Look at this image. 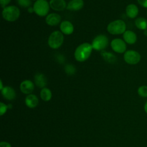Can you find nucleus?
<instances>
[{
    "instance_id": "nucleus-1",
    "label": "nucleus",
    "mask_w": 147,
    "mask_h": 147,
    "mask_svg": "<svg viewBox=\"0 0 147 147\" xmlns=\"http://www.w3.org/2000/svg\"><path fill=\"white\" fill-rule=\"evenodd\" d=\"M92 49V45L88 42L80 44L76 48L75 51L74 56L75 59L79 62L86 60L90 57Z\"/></svg>"
},
{
    "instance_id": "nucleus-2",
    "label": "nucleus",
    "mask_w": 147,
    "mask_h": 147,
    "mask_svg": "<svg viewBox=\"0 0 147 147\" xmlns=\"http://www.w3.org/2000/svg\"><path fill=\"white\" fill-rule=\"evenodd\" d=\"M20 10L15 6H9L3 8L2 11L3 18L10 22L15 21L20 16Z\"/></svg>"
},
{
    "instance_id": "nucleus-3",
    "label": "nucleus",
    "mask_w": 147,
    "mask_h": 147,
    "mask_svg": "<svg viewBox=\"0 0 147 147\" xmlns=\"http://www.w3.org/2000/svg\"><path fill=\"white\" fill-rule=\"evenodd\" d=\"M126 24L121 20H117L110 22L107 28V31L112 34H120L126 31Z\"/></svg>"
},
{
    "instance_id": "nucleus-4",
    "label": "nucleus",
    "mask_w": 147,
    "mask_h": 147,
    "mask_svg": "<svg viewBox=\"0 0 147 147\" xmlns=\"http://www.w3.org/2000/svg\"><path fill=\"white\" fill-rule=\"evenodd\" d=\"M64 37L60 31L52 32L48 38V45L53 49L59 48L63 44Z\"/></svg>"
},
{
    "instance_id": "nucleus-5",
    "label": "nucleus",
    "mask_w": 147,
    "mask_h": 147,
    "mask_svg": "<svg viewBox=\"0 0 147 147\" xmlns=\"http://www.w3.org/2000/svg\"><path fill=\"white\" fill-rule=\"evenodd\" d=\"M34 11L39 16H46L49 10V5L47 0H37L33 5Z\"/></svg>"
},
{
    "instance_id": "nucleus-6",
    "label": "nucleus",
    "mask_w": 147,
    "mask_h": 147,
    "mask_svg": "<svg viewBox=\"0 0 147 147\" xmlns=\"http://www.w3.org/2000/svg\"><path fill=\"white\" fill-rule=\"evenodd\" d=\"M109 44V40L107 36L103 34H100L94 38L92 42V48L96 51L104 49Z\"/></svg>"
},
{
    "instance_id": "nucleus-7",
    "label": "nucleus",
    "mask_w": 147,
    "mask_h": 147,
    "mask_svg": "<svg viewBox=\"0 0 147 147\" xmlns=\"http://www.w3.org/2000/svg\"><path fill=\"white\" fill-rule=\"evenodd\" d=\"M124 60L129 64H136L138 63L141 60L140 54L133 50H129L125 52L123 55Z\"/></svg>"
},
{
    "instance_id": "nucleus-8",
    "label": "nucleus",
    "mask_w": 147,
    "mask_h": 147,
    "mask_svg": "<svg viewBox=\"0 0 147 147\" xmlns=\"http://www.w3.org/2000/svg\"><path fill=\"white\" fill-rule=\"evenodd\" d=\"M111 47L113 50L119 53H122L125 52L126 45L123 40L120 38H115L111 42Z\"/></svg>"
},
{
    "instance_id": "nucleus-9",
    "label": "nucleus",
    "mask_w": 147,
    "mask_h": 147,
    "mask_svg": "<svg viewBox=\"0 0 147 147\" xmlns=\"http://www.w3.org/2000/svg\"><path fill=\"white\" fill-rule=\"evenodd\" d=\"M34 84L29 80L23 81L20 84V90L22 92L26 94H30L34 90Z\"/></svg>"
},
{
    "instance_id": "nucleus-10",
    "label": "nucleus",
    "mask_w": 147,
    "mask_h": 147,
    "mask_svg": "<svg viewBox=\"0 0 147 147\" xmlns=\"http://www.w3.org/2000/svg\"><path fill=\"white\" fill-rule=\"evenodd\" d=\"M49 5L52 9L56 11H62L67 7L64 0H51Z\"/></svg>"
},
{
    "instance_id": "nucleus-11",
    "label": "nucleus",
    "mask_w": 147,
    "mask_h": 147,
    "mask_svg": "<svg viewBox=\"0 0 147 147\" xmlns=\"http://www.w3.org/2000/svg\"><path fill=\"white\" fill-rule=\"evenodd\" d=\"M61 21V17L57 13H51L46 17L45 21L47 24L51 26H55L58 25Z\"/></svg>"
},
{
    "instance_id": "nucleus-12",
    "label": "nucleus",
    "mask_w": 147,
    "mask_h": 147,
    "mask_svg": "<svg viewBox=\"0 0 147 147\" xmlns=\"http://www.w3.org/2000/svg\"><path fill=\"white\" fill-rule=\"evenodd\" d=\"M1 93L3 96L7 100H13L16 98V94L15 90L9 86L4 87L1 90Z\"/></svg>"
},
{
    "instance_id": "nucleus-13",
    "label": "nucleus",
    "mask_w": 147,
    "mask_h": 147,
    "mask_svg": "<svg viewBox=\"0 0 147 147\" xmlns=\"http://www.w3.org/2000/svg\"><path fill=\"white\" fill-rule=\"evenodd\" d=\"M60 28L62 33L67 35L71 34L74 32V26L68 21H63L60 24Z\"/></svg>"
},
{
    "instance_id": "nucleus-14",
    "label": "nucleus",
    "mask_w": 147,
    "mask_h": 147,
    "mask_svg": "<svg viewBox=\"0 0 147 147\" xmlns=\"http://www.w3.org/2000/svg\"><path fill=\"white\" fill-rule=\"evenodd\" d=\"M124 41L129 44H133L136 42V34L131 30H126L123 34Z\"/></svg>"
},
{
    "instance_id": "nucleus-15",
    "label": "nucleus",
    "mask_w": 147,
    "mask_h": 147,
    "mask_svg": "<svg viewBox=\"0 0 147 147\" xmlns=\"http://www.w3.org/2000/svg\"><path fill=\"white\" fill-rule=\"evenodd\" d=\"M84 5L83 0H71L68 3L67 9L69 10H79L81 9Z\"/></svg>"
},
{
    "instance_id": "nucleus-16",
    "label": "nucleus",
    "mask_w": 147,
    "mask_h": 147,
    "mask_svg": "<svg viewBox=\"0 0 147 147\" xmlns=\"http://www.w3.org/2000/svg\"><path fill=\"white\" fill-rule=\"evenodd\" d=\"M38 103V99L35 95L29 94L25 98V104L29 108H34L36 107Z\"/></svg>"
},
{
    "instance_id": "nucleus-17",
    "label": "nucleus",
    "mask_w": 147,
    "mask_h": 147,
    "mask_svg": "<svg viewBox=\"0 0 147 147\" xmlns=\"http://www.w3.org/2000/svg\"><path fill=\"white\" fill-rule=\"evenodd\" d=\"M126 13L128 17L134 18L138 15V9L136 5L130 4L126 8Z\"/></svg>"
},
{
    "instance_id": "nucleus-18",
    "label": "nucleus",
    "mask_w": 147,
    "mask_h": 147,
    "mask_svg": "<svg viewBox=\"0 0 147 147\" xmlns=\"http://www.w3.org/2000/svg\"><path fill=\"white\" fill-rule=\"evenodd\" d=\"M34 82L40 88H44L47 83L46 77L44 74L40 73L35 75Z\"/></svg>"
},
{
    "instance_id": "nucleus-19",
    "label": "nucleus",
    "mask_w": 147,
    "mask_h": 147,
    "mask_svg": "<svg viewBox=\"0 0 147 147\" xmlns=\"http://www.w3.org/2000/svg\"><path fill=\"white\" fill-rule=\"evenodd\" d=\"M135 25L140 30H145L147 29V20L143 17L137 18L135 21Z\"/></svg>"
},
{
    "instance_id": "nucleus-20",
    "label": "nucleus",
    "mask_w": 147,
    "mask_h": 147,
    "mask_svg": "<svg viewBox=\"0 0 147 147\" xmlns=\"http://www.w3.org/2000/svg\"><path fill=\"white\" fill-rule=\"evenodd\" d=\"M40 97L44 101H49L52 98L51 91L48 88H43L40 91Z\"/></svg>"
},
{
    "instance_id": "nucleus-21",
    "label": "nucleus",
    "mask_w": 147,
    "mask_h": 147,
    "mask_svg": "<svg viewBox=\"0 0 147 147\" xmlns=\"http://www.w3.org/2000/svg\"><path fill=\"white\" fill-rule=\"evenodd\" d=\"M138 95L141 97H147V86H140L137 90Z\"/></svg>"
},
{
    "instance_id": "nucleus-22",
    "label": "nucleus",
    "mask_w": 147,
    "mask_h": 147,
    "mask_svg": "<svg viewBox=\"0 0 147 147\" xmlns=\"http://www.w3.org/2000/svg\"><path fill=\"white\" fill-rule=\"evenodd\" d=\"M102 55L103 56V57L106 60H107L109 62H113L115 60V56H114L113 54L109 53V52H102Z\"/></svg>"
},
{
    "instance_id": "nucleus-23",
    "label": "nucleus",
    "mask_w": 147,
    "mask_h": 147,
    "mask_svg": "<svg viewBox=\"0 0 147 147\" xmlns=\"http://www.w3.org/2000/svg\"><path fill=\"white\" fill-rule=\"evenodd\" d=\"M17 1L20 6L24 7H29L31 5L30 0H17Z\"/></svg>"
},
{
    "instance_id": "nucleus-24",
    "label": "nucleus",
    "mask_w": 147,
    "mask_h": 147,
    "mask_svg": "<svg viewBox=\"0 0 147 147\" xmlns=\"http://www.w3.org/2000/svg\"><path fill=\"white\" fill-rule=\"evenodd\" d=\"M65 71L68 74L72 75L75 72V68L72 65H67L65 67Z\"/></svg>"
},
{
    "instance_id": "nucleus-25",
    "label": "nucleus",
    "mask_w": 147,
    "mask_h": 147,
    "mask_svg": "<svg viewBox=\"0 0 147 147\" xmlns=\"http://www.w3.org/2000/svg\"><path fill=\"white\" fill-rule=\"evenodd\" d=\"M9 109L8 105H6L2 102L0 103V115H3L7 111V109Z\"/></svg>"
},
{
    "instance_id": "nucleus-26",
    "label": "nucleus",
    "mask_w": 147,
    "mask_h": 147,
    "mask_svg": "<svg viewBox=\"0 0 147 147\" xmlns=\"http://www.w3.org/2000/svg\"><path fill=\"white\" fill-rule=\"evenodd\" d=\"M137 1L141 6L147 8V0H137Z\"/></svg>"
},
{
    "instance_id": "nucleus-27",
    "label": "nucleus",
    "mask_w": 147,
    "mask_h": 147,
    "mask_svg": "<svg viewBox=\"0 0 147 147\" xmlns=\"http://www.w3.org/2000/svg\"><path fill=\"white\" fill-rule=\"evenodd\" d=\"M10 0H0V3L2 7L5 8L6 5H7L9 2Z\"/></svg>"
},
{
    "instance_id": "nucleus-28",
    "label": "nucleus",
    "mask_w": 147,
    "mask_h": 147,
    "mask_svg": "<svg viewBox=\"0 0 147 147\" xmlns=\"http://www.w3.org/2000/svg\"><path fill=\"white\" fill-rule=\"evenodd\" d=\"M0 147H11V146L9 142H5V141H2L0 143Z\"/></svg>"
},
{
    "instance_id": "nucleus-29",
    "label": "nucleus",
    "mask_w": 147,
    "mask_h": 147,
    "mask_svg": "<svg viewBox=\"0 0 147 147\" xmlns=\"http://www.w3.org/2000/svg\"><path fill=\"white\" fill-rule=\"evenodd\" d=\"M28 10L29 13H32L33 11H34V9H33V7H29L28 9Z\"/></svg>"
},
{
    "instance_id": "nucleus-30",
    "label": "nucleus",
    "mask_w": 147,
    "mask_h": 147,
    "mask_svg": "<svg viewBox=\"0 0 147 147\" xmlns=\"http://www.w3.org/2000/svg\"><path fill=\"white\" fill-rule=\"evenodd\" d=\"M144 110H145V113L147 114V101L146 102V103L144 105Z\"/></svg>"
},
{
    "instance_id": "nucleus-31",
    "label": "nucleus",
    "mask_w": 147,
    "mask_h": 147,
    "mask_svg": "<svg viewBox=\"0 0 147 147\" xmlns=\"http://www.w3.org/2000/svg\"><path fill=\"white\" fill-rule=\"evenodd\" d=\"M144 34H145L146 36H147V29L144 30Z\"/></svg>"
},
{
    "instance_id": "nucleus-32",
    "label": "nucleus",
    "mask_w": 147,
    "mask_h": 147,
    "mask_svg": "<svg viewBox=\"0 0 147 147\" xmlns=\"http://www.w3.org/2000/svg\"><path fill=\"white\" fill-rule=\"evenodd\" d=\"M146 14H147V12H146Z\"/></svg>"
},
{
    "instance_id": "nucleus-33",
    "label": "nucleus",
    "mask_w": 147,
    "mask_h": 147,
    "mask_svg": "<svg viewBox=\"0 0 147 147\" xmlns=\"http://www.w3.org/2000/svg\"><path fill=\"white\" fill-rule=\"evenodd\" d=\"M33 1H34V0H33Z\"/></svg>"
}]
</instances>
